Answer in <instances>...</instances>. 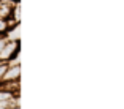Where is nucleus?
Here are the masks:
<instances>
[{"instance_id":"obj_5","label":"nucleus","mask_w":124,"mask_h":109,"mask_svg":"<svg viewBox=\"0 0 124 109\" xmlns=\"http://www.w3.org/2000/svg\"><path fill=\"white\" fill-rule=\"evenodd\" d=\"M13 2H15V3H19V0H13Z\"/></svg>"},{"instance_id":"obj_6","label":"nucleus","mask_w":124,"mask_h":109,"mask_svg":"<svg viewBox=\"0 0 124 109\" xmlns=\"http://www.w3.org/2000/svg\"><path fill=\"white\" fill-rule=\"evenodd\" d=\"M3 63H5V62H2V60H0V66H2V65H3Z\"/></svg>"},{"instance_id":"obj_3","label":"nucleus","mask_w":124,"mask_h":109,"mask_svg":"<svg viewBox=\"0 0 124 109\" xmlns=\"http://www.w3.org/2000/svg\"><path fill=\"white\" fill-rule=\"evenodd\" d=\"M7 68H8V63H3V65L0 66V82H2V77H3V74H5V71H7Z\"/></svg>"},{"instance_id":"obj_1","label":"nucleus","mask_w":124,"mask_h":109,"mask_svg":"<svg viewBox=\"0 0 124 109\" xmlns=\"http://www.w3.org/2000/svg\"><path fill=\"white\" fill-rule=\"evenodd\" d=\"M21 77V65L16 63V65H11L8 63V68L5 71L3 77H2V82H13V81H19Z\"/></svg>"},{"instance_id":"obj_4","label":"nucleus","mask_w":124,"mask_h":109,"mask_svg":"<svg viewBox=\"0 0 124 109\" xmlns=\"http://www.w3.org/2000/svg\"><path fill=\"white\" fill-rule=\"evenodd\" d=\"M0 109H8V108H7V106H0Z\"/></svg>"},{"instance_id":"obj_2","label":"nucleus","mask_w":124,"mask_h":109,"mask_svg":"<svg viewBox=\"0 0 124 109\" xmlns=\"http://www.w3.org/2000/svg\"><path fill=\"white\" fill-rule=\"evenodd\" d=\"M8 30H10V26H8L7 19H0V36H5Z\"/></svg>"}]
</instances>
